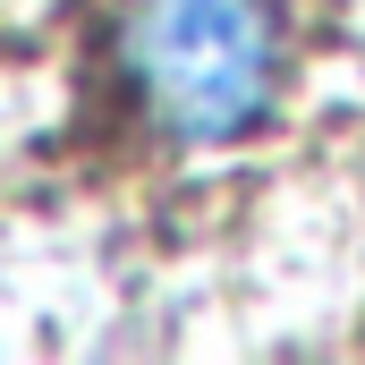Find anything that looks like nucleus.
I'll return each mask as SVG.
<instances>
[{"mask_svg":"<svg viewBox=\"0 0 365 365\" xmlns=\"http://www.w3.org/2000/svg\"><path fill=\"white\" fill-rule=\"evenodd\" d=\"M119 77L153 136L221 153L280 110L289 86L280 0H128Z\"/></svg>","mask_w":365,"mask_h":365,"instance_id":"nucleus-1","label":"nucleus"}]
</instances>
